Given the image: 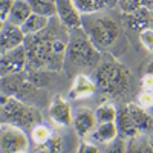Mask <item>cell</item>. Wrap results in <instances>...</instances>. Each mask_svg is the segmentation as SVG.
I'll list each match as a JSON object with an SVG mask.
<instances>
[{
  "label": "cell",
  "mask_w": 153,
  "mask_h": 153,
  "mask_svg": "<svg viewBox=\"0 0 153 153\" xmlns=\"http://www.w3.org/2000/svg\"><path fill=\"white\" fill-rule=\"evenodd\" d=\"M115 124H117V129H118V136L123 138V139H130V138L139 135L136 126L133 124L130 115H129L127 106L117 109V120H115Z\"/></svg>",
  "instance_id": "14"
},
{
  "label": "cell",
  "mask_w": 153,
  "mask_h": 153,
  "mask_svg": "<svg viewBox=\"0 0 153 153\" xmlns=\"http://www.w3.org/2000/svg\"><path fill=\"white\" fill-rule=\"evenodd\" d=\"M26 35L23 34L20 26L16 25H5V28L0 32V54H5L8 51H12L19 46H23Z\"/></svg>",
  "instance_id": "11"
},
{
  "label": "cell",
  "mask_w": 153,
  "mask_h": 153,
  "mask_svg": "<svg viewBox=\"0 0 153 153\" xmlns=\"http://www.w3.org/2000/svg\"><path fill=\"white\" fill-rule=\"evenodd\" d=\"M35 89L37 87L28 78V75H25L23 72L0 76V92L9 98H17L20 101H25L35 92Z\"/></svg>",
  "instance_id": "8"
},
{
  "label": "cell",
  "mask_w": 153,
  "mask_h": 153,
  "mask_svg": "<svg viewBox=\"0 0 153 153\" xmlns=\"http://www.w3.org/2000/svg\"><path fill=\"white\" fill-rule=\"evenodd\" d=\"M126 106H127L129 115L139 133H144V132H149L150 129H153V118L146 112L144 107H141L136 103H129Z\"/></svg>",
  "instance_id": "15"
},
{
  "label": "cell",
  "mask_w": 153,
  "mask_h": 153,
  "mask_svg": "<svg viewBox=\"0 0 153 153\" xmlns=\"http://www.w3.org/2000/svg\"><path fill=\"white\" fill-rule=\"evenodd\" d=\"M139 2H141V6L147 8L149 11L153 9V0H139Z\"/></svg>",
  "instance_id": "32"
},
{
  "label": "cell",
  "mask_w": 153,
  "mask_h": 153,
  "mask_svg": "<svg viewBox=\"0 0 153 153\" xmlns=\"http://www.w3.org/2000/svg\"><path fill=\"white\" fill-rule=\"evenodd\" d=\"M51 23V19L48 17H43V16H37V14H31L28 17V20L22 25V31L25 35H34V34H38L45 31Z\"/></svg>",
  "instance_id": "20"
},
{
  "label": "cell",
  "mask_w": 153,
  "mask_h": 153,
  "mask_svg": "<svg viewBox=\"0 0 153 153\" xmlns=\"http://www.w3.org/2000/svg\"><path fill=\"white\" fill-rule=\"evenodd\" d=\"M20 153H28V152H20Z\"/></svg>",
  "instance_id": "36"
},
{
  "label": "cell",
  "mask_w": 153,
  "mask_h": 153,
  "mask_svg": "<svg viewBox=\"0 0 153 153\" xmlns=\"http://www.w3.org/2000/svg\"><path fill=\"white\" fill-rule=\"evenodd\" d=\"M0 57H2V54H0Z\"/></svg>",
  "instance_id": "37"
},
{
  "label": "cell",
  "mask_w": 153,
  "mask_h": 153,
  "mask_svg": "<svg viewBox=\"0 0 153 153\" xmlns=\"http://www.w3.org/2000/svg\"><path fill=\"white\" fill-rule=\"evenodd\" d=\"M75 132L78 136L84 138L89 133H92V130L97 127V120H95V112H92L87 107H81L76 110L75 117L72 118Z\"/></svg>",
  "instance_id": "13"
},
{
  "label": "cell",
  "mask_w": 153,
  "mask_h": 153,
  "mask_svg": "<svg viewBox=\"0 0 153 153\" xmlns=\"http://www.w3.org/2000/svg\"><path fill=\"white\" fill-rule=\"evenodd\" d=\"M100 61L101 52L91 43L83 28L71 31L65 65H69L75 69H92L100 65Z\"/></svg>",
  "instance_id": "3"
},
{
  "label": "cell",
  "mask_w": 153,
  "mask_h": 153,
  "mask_svg": "<svg viewBox=\"0 0 153 153\" xmlns=\"http://www.w3.org/2000/svg\"><path fill=\"white\" fill-rule=\"evenodd\" d=\"M92 138L97 143L109 144L113 139L118 138V129L115 123H106V124H97V127L92 130Z\"/></svg>",
  "instance_id": "19"
},
{
  "label": "cell",
  "mask_w": 153,
  "mask_h": 153,
  "mask_svg": "<svg viewBox=\"0 0 153 153\" xmlns=\"http://www.w3.org/2000/svg\"><path fill=\"white\" fill-rule=\"evenodd\" d=\"M139 42L143 43V46L147 51H153V29L147 28L139 32Z\"/></svg>",
  "instance_id": "26"
},
{
  "label": "cell",
  "mask_w": 153,
  "mask_h": 153,
  "mask_svg": "<svg viewBox=\"0 0 153 153\" xmlns=\"http://www.w3.org/2000/svg\"><path fill=\"white\" fill-rule=\"evenodd\" d=\"M104 153H126V139L117 138L107 144Z\"/></svg>",
  "instance_id": "24"
},
{
  "label": "cell",
  "mask_w": 153,
  "mask_h": 153,
  "mask_svg": "<svg viewBox=\"0 0 153 153\" xmlns=\"http://www.w3.org/2000/svg\"><path fill=\"white\" fill-rule=\"evenodd\" d=\"M147 74H149V75H153V61L150 63L149 68H147Z\"/></svg>",
  "instance_id": "33"
},
{
  "label": "cell",
  "mask_w": 153,
  "mask_h": 153,
  "mask_svg": "<svg viewBox=\"0 0 153 153\" xmlns=\"http://www.w3.org/2000/svg\"><path fill=\"white\" fill-rule=\"evenodd\" d=\"M54 3H55V16L68 31L81 28L83 17L81 12L76 9L74 0H54Z\"/></svg>",
  "instance_id": "9"
},
{
  "label": "cell",
  "mask_w": 153,
  "mask_h": 153,
  "mask_svg": "<svg viewBox=\"0 0 153 153\" xmlns=\"http://www.w3.org/2000/svg\"><path fill=\"white\" fill-rule=\"evenodd\" d=\"M5 28V22L2 20V19H0V32H2V29Z\"/></svg>",
  "instance_id": "35"
},
{
  "label": "cell",
  "mask_w": 153,
  "mask_h": 153,
  "mask_svg": "<svg viewBox=\"0 0 153 153\" xmlns=\"http://www.w3.org/2000/svg\"><path fill=\"white\" fill-rule=\"evenodd\" d=\"M31 143L35 153H60L63 147L60 133L42 123L31 129Z\"/></svg>",
  "instance_id": "6"
},
{
  "label": "cell",
  "mask_w": 153,
  "mask_h": 153,
  "mask_svg": "<svg viewBox=\"0 0 153 153\" xmlns=\"http://www.w3.org/2000/svg\"><path fill=\"white\" fill-rule=\"evenodd\" d=\"M16 0H0V19L3 22L8 20V16H9V11L14 5Z\"/></svg>",
  "instance_id": "29"
},
{
  "label": "cell",
  "mask_w": 153,
  "mask_h": 153,
  "mask_svg": "<svg viewBox=\"0 0 153 153\" xmlns=\"http://www.w3.org/2000/svg\"><path fill=\"white\" fill-rule=\"evenodd\" d=\"M0 120L2 123H9L19 126L22 129H32L42 121V115L35 107L28 106L26 103L17 100V98H9L6 104L2 107L0 112Z\"/></svg>",
  "instance_id": "5"
},
{
  "label": "cell",
  "mask_w": 153,
  "mask_h": 153,
  "mask_svg": "<svg viewBox=\"0 0 153 153\" xmlns=\"http://www.w3.org/2000/svg\"><path fill=\"white\" fill-rule=\"evenodd\" d=\"M49 115H51V120H52L55 124L58 126H71L72 123V110L69 103L63 98L61 95H57L52 103H51L49 107Z\"/></svg>",
  "instance_id": "12"
},
{
  "label": "cell",
  "mask_w": 153,
  "mask_h": 153,
  "mask_svg": "<svg viewBox=\"0 0 153 153\" xmlns=\"http://www.w3.org/2000/svg\"><path fill=\"white\" fill-rule=\"evenodd\" d=\"M95 120H97V124L115 123V120H117V107L112 103H104L98 106V109L95 110Z\"/></svg>",
  "instance_id": "22"
},
{
  "label": "cell",
  "mask_w": 153,
  "mask_h": 153,
  "mask_svg": "<svg viewBox=\"0 0 153 153\" xmlns=\"http://www.w3.org/2000/svg\"><path fill=\"white\" fill-rule=\"evenodd\" d=\"M76 153H101L100 149L92 144V143H86V141H81L80 143V147L76 150Z\"/></svg>",
  "instance_id": "30"
},
{
  "label": "cell",
  "mask_w": 153,
  "mask_h": 153,
  "mask_svg": "<svg viewBox=\"0 0 153 153\" xmlns=\"http://www.w3.org/2000/svg\"><path fill=\"white\" fill-rule=\"evenodd\" d=\"M26 71V51L25 46H19L0 57V76L22 74Z\"/></svg>",
  "instance_id": "10"
},
{
  "label": "cell",
  "mask_w": 153,
  "mask_h": 153,
  "mask_svg": "<svg viewBox=\"0 0 153 153\" xmlns=\"http://www.w3.org/2000/svg\"><path fill=\"white\" fill-rule=\"evenodd\" d=\"M83 31L89 37L91 43L98 49H107L112 46L120 35V26L118 23L110 17H92L87 23L83 22L81 25Z\"/></svg>",
  "instance_id": "4"
},
{
  "label": "cell",
  "mask_w": 153,
  "mask_h": 153,
  "mask_svg": "<svg viewBox=\"0 0 153 153\" xmlns=\"http://www.w3.org/2000/svg\"><path fill=\"white\" fill-rule=\"evenodd\" d=\"M91 2L94 6V12L104 11V9H109L115 5H118V0H91Z\"/></svg>",
  "instance_id": "27"
},
{
  "label": "cell",
  "mask_w": 153,
  "mask_h": 153,
  "mask_svg": "<svg viewBox=\"0 0 153 153\" xmlns=\"http://www.w3.org/2000/svg\"><path fill=\"white\" fill-rule=\"evenodd\" d=\"M31 12L37 16H43L48 19L55 17V3L54 0H26Z\"/></svg>",
  "instance_id": "21"
},
{
  "label": "cell",
  "mask_w": 153,
  "mask_h": 153,
  "mask_svg": "<svg viewBox=\"0 0 153 153\" xmlns=\"http://www.w3.org/2000/svg\"><path fill=\"white\" fill-rule=\"evenodd\" d=\"M32 14L31 8L28 5L26 0H16L14 5H12L9 16H8V22L11 25H16V26H22V25L28 20V17Z\"/></svg>",
  "instance_id": "18"
},
{
  "label": "cell",
  "mask_w": 153,
  "mask_h": 153,
  "mask_svg": "<svg viewBox=\"0 0 153 153\" xmlns=\"http://www.w3.org/2000/svg\"><path fill=\"white\" fill-rule=\"evenodd\" d=\"M68 42L69 34L60 22L57 28L48 26L38 34L26 35L23 43L26 51V69L31 72L43 69L60 71L65 65Z\"/></svg>",
  "instance_id": "1"
},
{
  "label": "cell",
  "mask_w": 153,
  "mask_h": 153,
  "mask_svg": "<svg viewBox=\"0 0 153 153\" xmlns=\"http://www.w3.org/2000/svg\"><path fill=\"white\" fill-rule=\"evenodd\" d=\"M97 92V86L95 81H92L87 75L84 74H78L75 76L74 86L69 92V98L71 100H80V98H87L92 94Z\"/></svg>",
  "instance_id": "16"
},
{
  "label": "cell",
  "mask_w": 153,
  "mask_h": 153,
  "mask_svg": "<svg viewBox=\"0 0 153 153\" xmlns=\"http://www.w3.org/2000/svg\"><path fill=\"white\" fill-rule=\"evenodd\" d=\"M126 153H152L149 139L143 138L141 133L130 138L126 143Z\"/></svg>",
  "instance_id": "23"
},
{
  "label": "cell",
  "mask_w": 153,
  "mask_h": 153,
  "mask_svg": "<svg viewBox=\"0 0 153 153\" xmlns=\"http://www.w3.org/2000/svg\"><path fill=\"white\" fill-rule=\"evenodd\" d=\"M29 147L28 135L22 127L0 123V153H20Z\"/></svg>",
  "instance_id": "7"
},
{
  "label": "cell",
  "mask_w": 153,
  "mask_h": 153,
  "mask_svg": "<svg viewBox=\"0 0 153 153\" xmlns=\"http://www.w3.org/2000/svg\"><path fill=\"white\" fill-rule=\"evenodd\" d=\"M97 91L112 98H121L129 92L130 78L127 69L115 58L100 61L95 71Z\"/></svg>",
  "instance_id": "2"
},
{
  "label": "cell",
  "mask_w": 153,
  "mask_h": 153,
  "mask_svg": "<svg viewBox=\"0 0 153 153\" xmlns=\"http://www.w3.org/2000/svg\"><path fill=\"white\" fill-rule=\"evenodd\" d=\"M143 87L146 89V91H150V89H153V75L146 74V75L143 76Z\"/></svg>",
  "instance_id": "31"
},
{
  "label": "cell",
  "mask_w": 153,
  "mask_h": 153,
  "mask_svg": "<svg viewBox=\"0 0 153 153\" xmlns=\"http://www.w3.org/2000/svg\"><path fill=\"white\" fill-rule=\"evenodd\" d=\"M138 104L141 106V107H152L153 106V94L150 91H144L139 94L138 97Z\"/></svg>",
  "instance_id": "28"
},
{
  "label": "cell",
  "mask_w": 153,
  "mask_h": 153,
  "mask_svg": "<svg viewBox=\"0 0 153 153\" xmlns=\"http://www.w3.org/2000/svg\"><path fill=\"white\" fill-rule=\"evenodd\" d=\"M150 20H152V12L141 6L136 11L130 12V14H124V23L127 28L135 29V31H144L147 28H150Z\"/></svg>",
  "instance_id": "17"
},
{
  "label": "cell",
  "mask_w": 153,
  "mask_h": 153,
  "mask_svg": "<svg viewBox=\"0 0 153 153\" xmlns=\"http://www.w3.org/2000/svg\"><path fill=\"white\" fill-rule=\"evenodd\" d=\"M149 144H150V149H152V153H153V136L149 138Z\"/></svg>",
  "instance_id": "34"
},
{
  "label": "cell",
  "mask_w": 153,
  "mask_h": 153,
  "mask_svg": "<svg viewBox=\"0 0 153 153\" xmlns=\"http://www.w3.org/2000/svg\"><path fill=\"white\" fill-rule=\"evenodd\" d=\"M118 6L124 14H130L138 8H141V2L139 0H118Z\"/></svg>",
  "instance_id": "25"
}]
</instances>
